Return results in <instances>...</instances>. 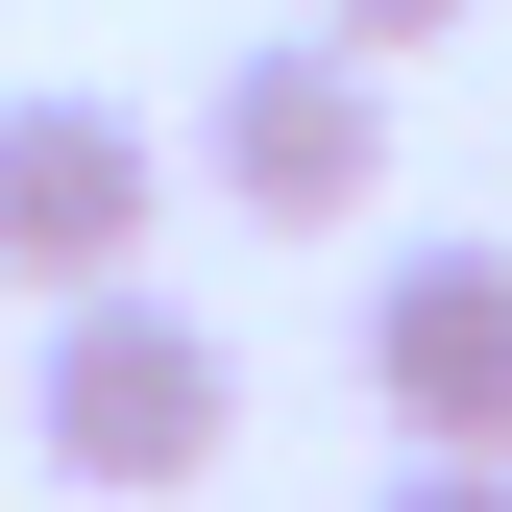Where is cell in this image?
<instances>
[{
  "label": "cell",
  "instance_id": "3",
  "mask_svg": "<svg viewBox=\"0 0 512 512\" xmlns=\"http://www.w3.org/2000/svg\"><path fill=\"white\" fill-rule=\"evenodd\" d=\"M147 220H171V147H147L122 98H0V293L147 269Z\"/></svg>",
  "mask_w": 512,
  "mask_h": 512
},
{
  "label": "cell",
  "instance_id": "2",
  "mask_svg": "<svg viewBox=\"0 0 512 512\" xmlns=\"http://www.w3.org/2000/svg\"><path fill=\"white\" fill-rule=\"evenodd\" d=\"M196 171H220L269 244L366 220V196H391V49L293 0V49H220V98H196Z\"/></svg>",
  "mask_w": 512,
  "mask_h": 512
},
{
  "label": "cell",
  "instance_id": "5",
  "mask_svg": "<svg viewBox=\"0 0 512 512\" xmlns=\"http://www.w3.org/2000/svg\"><path fill=\"white\" fill-rule=\"evenodd\" d=\"M391 512H512V439H415V464H391Z\"/></svg>",
  "mask_w": 512,
  "mask_h": 512
},
{
  "label": "cell",
  "instance_id": "6",
  "mask_svg": "<svg viewBox=\"0 0 512 512\" xmlns=\"http://www.w3.org/2000/svg\"><path fill=\"white\" fill-rule=\"evenodd\" d=\"M317 25H366V49H464L488 0H317Z\"/></svg>",
  "mask_w": 512,
  "mask_h": 512
},
{
  "label": "cell",
  "instance_id": "1",
  "mask_svg": "<svg viewBox=\"0 0 512 512\" xmlns=\"http://www.w3.org/2000/svg\"><path fill=\"white\" fill-rule=\"evenodd\" d=\"M25 439H49L74 488H122V512H147V488H196L220 439H244V342H220L196 293L98 269V293H49V391H25Z\"/></svg>",
  "mask_w": 512,
  "mask_h": 512
},
{
  "label": "cell",
  "instance_id": "4",
  "mask_svg": "<svg viewBox=\"0 0 512 512\" xmlns=\"http://www.w3.org/2000/svg\"><path fill=\"white\" fill-rule=\"evenodd\" d=\"M366 391H391V439H512V244L366 269Z\"/></svg>",
  "mask_w": 512,
  "mask_h": 512
}]
</instances>
